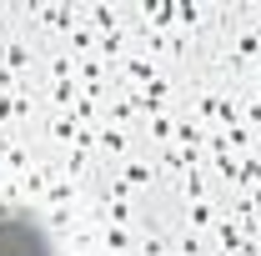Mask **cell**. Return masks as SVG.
I'll list each match as a JSON object with an SVG mask.
<instances>
[{"label": "cell", "instance_id": "6da1fadb", "mask_svg": "<svg viewBox=\"0 0 261 256\" xmlns=\"http://www.w3.org/2000/svg\"><path fill=\"white\" fill-rule=\"evenodd\" d=\"M0 256H56L50 236L25 211H0Z\"/></svg>", "mask_w": 261, "mask_h": 256}]
</instances>
